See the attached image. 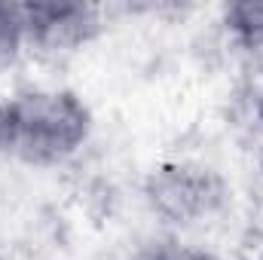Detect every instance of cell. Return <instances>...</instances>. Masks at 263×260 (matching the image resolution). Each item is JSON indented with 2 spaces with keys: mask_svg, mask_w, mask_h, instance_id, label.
<instances>
[{
  "mask_svg": "<svg viewBox=\"0 0 263 260\" xmlns=\"http://www.w3.org/2000/svg\"><path fill=\"white\" fill-rule=\"evenodd\" d=\"M257 117H260V123H263V95H260V104H257Z\"/></svg>",
  "mask_w": 263,
  "mask_h": 260,
  "instance_id": "52a82bcc",
  "label": "cell"
},
{
  "mask_svg": "<svg viewBox=\"0 0 263 260\" xmlns=\"http://www.w3.org/2000/svg\"><path fill=\"white\" fill-rule=\"evenodd\" d=\"M227 25L245 49L263 52V3H233L227 9Z\"/></svg>",
  "mask_w": 263,
  "mask_h": 260,
  "instance_id": "277c9868",
  "label": "cell"
},
{
  "mask_svg": "<svg viewBox=\"0 0 263 260\" xmlns=\"http://www.w3.org/2000/svg\"><path fill=\"white\" fill-rule=\"evenodd\" d=\"M22 46H25L22 3H0V70L12 65Z\"/></svg>",
  "mask_w": 263,
  "mask_h": 260,
  "instance_id": "5b68a950",
  "label": "cell"
},
{
  "mask_svg": "<svg viewBox=\"0 0 263 260\" xmlns=\"http://www.w3.org/2000/svg\"><path fill=\"white\" fill-rule=\"evenodd\" d=\"M89 135V110L62 89L22 92L0 104V153L25 162H62Z\"/></svg>",
  "mask_w": 263,
  "mask_h": 260,
  "instance_id": "6da1fadb",
  "label": "cell"
},
{
  "mask_svg": "<svg viewBox=\"0 0 263 260\" xmlns=\"http://www.w3.org/2000/svg\"><path fill=\"white\" fill-rule=\"evenodd\" d=\"M25 46L43 55L80 49L98 28V12L83 3H22Z\"/></svg>",
  "mask_w": 263,
  "mask_h": 260,
  "instance_id": "3957f363",
  "label": "cell"
},
{
  "mask_svg": "<svg viewBox=\"0 0 263 260\" xmlns=\"http://www.w3.org/2000/svg\"><path fill=\"white\" fill-rule=\"evenodd\" d=\"M147 199L159 217L172 224H196L220 208L223 181L205 165L172 162V165H162L150 178Z\"/></svg>",
  "mask_w": 263,
  "mask_h": 260,
  "instance_id": "7a4b0ae2",
  "label": "cell"
},
{
  "mask_svg": "<svg viewBox=\"0 0 263 260\" xmlns=\"http://www.w3.org/2000/svg\"><path fill=\"white\" fill-rule=\"evenodd\" d=\"M135 260H211L205 251L181 245V242H156L150 248H144Z\"/></svg>",
  "mask_w": 263,
  "mask_h": 260,
  "instance_id": "8992f818",
  "label": "cell"
}]
</instances>
